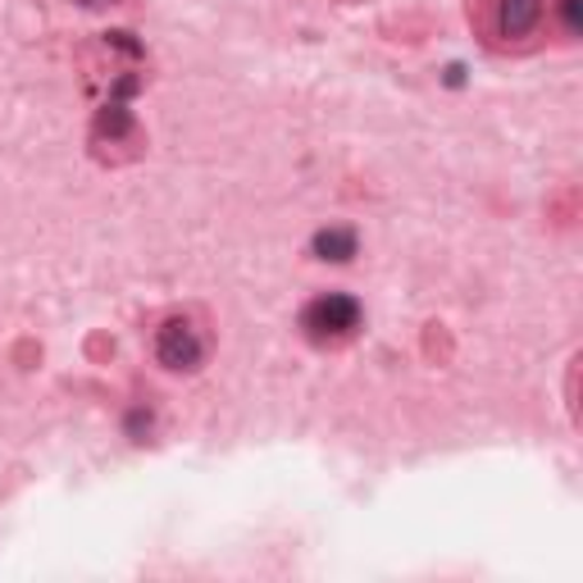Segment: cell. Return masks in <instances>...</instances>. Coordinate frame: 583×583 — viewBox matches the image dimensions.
I'll return each instance as SVG.
<instances>
[{
	"instance_id": "5b68a950",
	"label": "cell",
	"mask_w": 583,
	"mask_h": 583,
	"mask_svg": "<svg viewBox=\"0 0 583 583\" xmlns=\"http://www.w3.org/2000/svg\"><path fill=\"white\" fill-rule=\"evenodd\" d=\"M310 252H315V260H328V265H347L351 256H356V233L351 228H319L315 237H310Z\"/></svg>"
},
{
	"instance_id": "3957f363",
	"label": "cell",
	"mask_w": 583,
	"mask_h": 583,
	"mask_svg": "<svg viewBox=\"0 0 583 583\" xmlns=\"http://www.w3.org/2000/svg\"><path fill=\"white\" fill-rule=\"evenodd\" d=\"M543 19V0H497V28L502 37H529Z\"/></svg>"
},
{
	"instance_id": "277c9868",
	"label": "cell",
	"mask_w": 583,
	"mask_h": 583,
	"mask_svg": "<svg viewBox=\"0 0 583 583\" xmlns=\"http://www.w3.org/2000/svg\"><path fill=\"white\" fill-rule=\"evenodd\" d=\"M133 133H137V119H133L129 101L110 96V101L96 110V142H123V137H133Z\"/></svg>"
},
{
	"instance_id": "9c48e42d",
	"label": "cell",
	"mask_w": 583,
	"mask_h": 583,
	"mask_svg": "<svg viewBox=\"0 0 583 583\" xmlns=\"http://www.w3.org/2000/svg\"><path fill=\"white\" fill-rule=\"evenodd\" d=\"M78 6H114V0H78Z\"/></svg>"
},
{
	"instance_id": "7a4b0ae2",
	"label": "cell",
	"mask_w": 583,
	"mask_h": 583,
	"mask_svg": "<svg viewBox=\"0 0 583 583\" xmlns=\"http://www.w3.org/2000/svg\"><path fill=\"white\" fill-rule=\"evenodd\" d=\"M155 360L164 365V369H174V374H192V369H201V360H205V338L196 333V324L192 319H164L160 328H155Z\"/></svg>"
},
{
	"instance_id": "ba28073f",
	"label": "cell",
	"mask_w": 583,
	"mask_h": 583,
	"mask_svg": "<svg viewBox=\"0 0 583 583\" xmlns=\"http://www.w3.org/2000/svg\"><path fill=\"white\" fill-rule=\"evenodd\" d=\"M447 82H451V88H461V82H466V69L451 64V69H447Z\"/></svg>"
},
{
	"instance_id": "8992f818",
	"label": "cell",
	"mask_w": 583,
	"mask_h": 583,
	"mask_svg": "<svg viewBox=\"0 0 583 583\" xmlns=\"http://www.w3.org/2000/svg\"><path fill=\"white\" fill-rule=\"evenodd\" d=\"M123 425H129V438H133V442H146V433H151L155 420H151V410L137 406V410H129V420H123Z\"/></svg>"
},
{
	"instance_id": "6da1fadb",
	"label": "cell",
	"mask_w": 583,
	"mask_h": 583,
	"mask_svg": "<svg viewBox=\"0 0 583 583\" xmlns=\"http://www.w3.org/2000/svg\"><path fill=\"white\" fill-rule=\"evenodd\" d=\"M301 328H306V338H315V342L351 338V333L360 328V301L347 297V292H324V297H315L301 310Z\"/></svg>"
},
{
	"instance_id": "52a82bcc",
	"label": "cell",
	"mask_w": 583,
	"mask_h": 583,
	"mask_svg": "<svg viewBox=\"0 0 583 583\" xmlns=\"http://www.w3.org/2000/svg\"><path fill=\"white\" fill-rule=\"evenodd\" d=\"M561 19L570 32H579L583 28V0H561Z\"/></svg>"
}]
</instances>
